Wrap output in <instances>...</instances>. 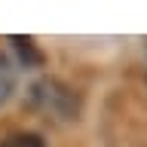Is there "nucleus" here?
Here are the masks:
<instances>
[{
	"label": "nucleus",
	"mask_w": 147,
	"mask_h": 147,
	"mask_svg": "<svg viewBox=\"0 0 147 147\" xmlns=\"http://www.w3.org/2000/svg\"><path fill=\"white\" fill-rule=\"evenodd\" d=\"M12 43H16V49L22 52L25 64H40V61H43V55H40V49L34 46L31 37H12Z\"/></svg>",
	"instance_id": "obj_4"
},
{
	"label": "nucleus",
	"mask_w": 147,
	"mask_h": 147,
	"mask_svg": "<svg viewBox=\"0 0 147 147\" xmlns=\"http://www.w3.org/2000/svg\"><path fill=\"white\" fill-rule=\"evenodd\" d=\"M12 86H16V71H12L9 58H6L3 52H0V104H3V101L9 98Z\"/></svg>",
	"instance_id": "obj_2"
},
{
	"label": "nucleus",
	"mask_w": 147,
	"mask_h": 147,
	"mask_svg": "<svg viewBox=\"0 0 147 147\" xmlns=\"http://www.w3.org/2000/svg\"><path fill=\"white\" fill-rule=\"evenodd\" d=\"M0 147H46V144H43V138L34 135V132H16V135L3 138Z\"/></svg>",
	"instance_id": "obj_3"
},
{
	"label": "nucleus",
	"mask_w": 147,
	"mask_h": 147,
	"mask_svg": "<svg viewBox=\"0 0 147 147\" xmlns=\"http://www.w3.org/2000/svg\"><path fill=\"white\" fill-rule=\"evenodd\" d=\"M31 98H34L37 107H43L46 113H55V117H61V119H71L74 113H77V95H74V89H67V86L58 83V80L34 83Z\"/></svg>",
	"instance_id": "obj_1"
}]
</instances>
